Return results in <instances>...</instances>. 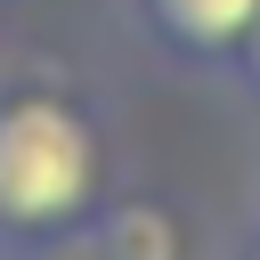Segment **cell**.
<instances>
[{"label":"cell","instance_id":"6da1fadb","mask_svg":"<svg viewBox=\"0 0 260 260\" xmlns=\"http://www.w3.org/2000/svg\"><path fill=\"white\" fill-rule=\"evenodd\" d=\"M98 195V130L81 106L49 89L0 98V228L8 236H49L73 228Z\"/></svg>","mask_w":260,"mask_h":260},{"label":"cell","instance_id":"7a4b0ae2","mask_svg":"<svg viewBox=\"0 0 260 260\" xmlns=\"http://www.w3.org/2000/svg\"><path fill=\"white\" fill-rule=\"evenodd\" d=\"M252 16H260V0H146V24L179 57H211V65L236 57V41L252 32Z\"/></svg>","mask_w":260,"mask_h":260},{"label":"cell","instance_id":"3957f363","mask_svg":"<svg viewBox=\"0 0 260 260\" xmlns=\"http://www.w3.org/2000/svg\"><path fill=\"white\" fill-rule=\"evenodd\" d=\"M98 260H179V219L146 195H122L98 211Z\"/></svg>","mask_w":260,"mask_h":260},{"label":"cell","instance_id":"277c9868","mask_svg":"<svg viewBox=\"0 0 260 260\" xmlns=\"http://www.w3.org/2000/svg\"><path fill=\"white\" fill-rule=\"evenodd\" d=\"M228 65H236V81H244V89L260 98V16H252V32L236 41V57H228Z\"/></svg>","mask_w":260,"mask_h":260},{"label":"cell","instance_id":"5b68a950","mask_svg":"<svg viewBox=\"0 0 260 260\" xmlns=\"http://www.w3.org/2000/svg\"><path fill=\"white\" fill-rule=\"evenodd\" d=\"M252 260H260V244H252Z\"/></svg>","mask_w":260,"mask_h":260}]
</instances>
